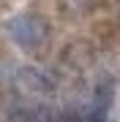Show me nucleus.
<instances>
[{
  "label": "nucleus",
  "instance_id": "obj_1",
  "mask_svg": "<svg viewBox=\"0 0 120 122\" xmlns=\"http://www.w3.org/2000/svg\"><path fill=\"white\" fill-rule=\"evenodd\" d=\"M6 30L19 46L25 49H36L46 41V33H49V25L44 22V16L38 14H17V16L8 19Z\"/></svg>",
  "mask_w": 120,
  "mask_h": 122
},
{
  "label": "nucleus",
  "instance_id": "obj_2",
  "mask_svg": "<svg viewBox=\"0 0 120 122\" xmlns=\"http://www.w3.org/2000/svg\"><path fill=\"white\" fill-rule=\"evenodd\" d=\"M22 84L33 92H49L52 90V81L36 68H22Z\"/></svg>",
  "mask_w": 120,
  "mask_h": 122
}]
</instances>
